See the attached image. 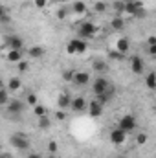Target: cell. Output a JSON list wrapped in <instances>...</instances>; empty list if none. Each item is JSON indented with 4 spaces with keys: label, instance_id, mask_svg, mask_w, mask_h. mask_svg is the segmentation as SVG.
Listing matches in <instances>:
<instances>
[{
    "label": "cell",
    "instance_id": "6da1fadb",
    "mask_svg": "<svg viewBox=\"0 0 156 158\" xmlns=\"http://www.w3.org/2000/svg\"><path fill=\"white\" fill-rule=\"evenodd\" d=\"M97 31H99V28L96 26V22H92V20H83L81 24H79L77 28V35L79 39H94L96 35H97Z\"/></svg>",
    "mask_w": 156,
    "mask_h": 158
},
{
    "label": "cell",
    "instance_id": "7a4b0ae2",
    "mask_svg": "<svg viewBox=\"0 0 156 158\" xmlns=\"http://www.w3.org/2000/svg\"><path fill=\"white\" fill-rule=\"evenodd\" d=\"M88 50V42L84 39H79V37H76V39H70L68 42H66V52L70 53V55H79V53H84Z\"/></svg>",
    "mask_w": 156,
    "mask_h": 158
},
{
    "label": "cell",
    "instance_id": "3957f363",
    "mask_svg": "<svg viewBox=\"0 0 156 158\" xmlns=\"http://www.w3.org/2000/svg\"><path fill=\"white\" fill-rule=\"evenodd\" d=\"M9 142H11V145H13L17 151H28V149H30V138H28L24 132H15V134H11Z\"/></svg>",
    "mask_w": 156,
    "mask_h": 158
},
{
    "label": "cell",
    "instance_id": "277c9868",
    "mask_svg": "<svg viewBox=\"0 0 156 158\" xmlns=\"http://www.w3.org/2000/svg\"><path fill=\"white\" fill-rule=\"evenodd\" d=\"M0 53H2V57L7 63H18V61L24 59V52H20V50H9L6 44L0 48Z\"/></svg>",
    "mask_w": 156,
    "mask_h": 158
},
{
    "label": "cell",
    "instance_id": "5b68a950",
    "mask_svg": "<svg viewBox=\"0 0 156 158\" xmlns=\"http://www.w3.org/2000/svg\"><path fill=\"white\" fill-rule=\"evenodd\" d=\"M110 50L121 53L123 57H127V53H129V50H130V40L127 39V37H116L114 42H112V48H110Z\"/></svg>",
    "mask_w": 156,
    "mask_h": 158
},
{
    "label": "cell",
    "instance_id": "8992f818",
    "mask_svg": "<svg viewBox=\"0 0 156 158\" xmlns=\"http://www.w3.org/2000/svg\"><path fill=\"white\" fill-rule=\"evenodd\" d=\"M24 109H26V103L22 99H9L7 105H6V110H7L9 116H18V114L24 112Z\"/></svg>",
    "mask_w": 156,
    "mask_h": 158
},
{
    "label": "cell",
    "instance_id": "52a82bcc",
    "mask_svg": "<svg viewBox=\"0 0 156 158\" xmlns=\"http://www.w3.org/2000/svg\"><path fill=\"white\" fill-rule=\"evenodd\" d=\"M136 125H138V123H136V118H134L132 114H125V116H121L119 121H117V127H119L121 131H125L127 134L132 132V131L136 129Z\"/></svg>",
    "mask_w": 156,
    "mask_h": 158
},
{
    "label": "cell",
    "instance_id": "ba28073f",
    "mask_svg": "<svg viewBox=\"0 0 156 158\" xmlns=\"http://www.w3.org/2000/svg\"><path fill=\"white\" fill-rule=\"evenodd\" d=\"M4 44H6L9 50H20V52H24V40H22V37H18V35H15V33L6 35V37H4Z\"/></svg>",
    "mask_w": 156,
    "mask_h": 158
},
{
    "label": "cell",
    "instance_id": "9c48e42d",
    "mask_svg": "<svg viewBox=\"0 0 156 158\" xmlns=\"http://www.w3.org/2000/svg\"><path fill=\"white\" fill-rule=\"evenodd\" d=\"M103 109H105V105H103L97 98H94V99L88 101V105H86V112H88L92 118H99V116L103 114Z\"/></svg>",
    "mask_w": 156,
    "mask_h": 158
},
{
    "label": "cell",
    "instance_id": "30bf717a",
    "mask_svg": "<svg viewBox=\"0 0 156 158\" xmlns=\"http://www.w3.org/2000/svg\"><path fill=\"white\" fill-rule=\"evenodd\" d=\"M109 86H110L109 79L103 77V76H97V77L94 79V83H92V92H94V94H96V98H97V96H101Z\"/></svg>",
    "mask_w": 156,
    "mask_h": 158
},
{
    "label": "cell",
    "instance_id": "8fae6325",
    "mask_svg": "<svg viewBox=\"0 0 156 158\" xmlns=\"http://www.w3.org/2000/svg\"><path fill=\"white\" fill-rule=\"evenodd\" d=\"M129 66H130V72L136 74V76H142L143 74V68H145L143 59L140 55H130L129 57Z\"/></svg>",
    "mask_w": 156,
    "mask_h": 158
},
{
    "label": "cell",
    "instance_id": "7c38bea8",
    "mask_svg": "<svg viewBox=\"0 0 156 158\" xmlns=\"http://www.w3.org/2000/svg\"><path fill=\"white\" fill-rule=\"evenodd\" d=\"M72 83L76 86H86V85H90V74L86 70H76L74 77H72Z\"/></svg>",
    "mask_w": 156,
    "mask_h": 158
},
{
    "label": "cell",
    "instance_id": "4fadbf2b",
    "mask_svg": "<svg viewBox=\"0 0 156 158\" xmlns=\"http://www.w3.org/2000/svg\"><path fill=\"white\" fill-rule=\"evenodd\" d=\"M127 132L125 131H121L119 127H116V129H112L110 131V134H109V138H110V142L114 143V145H123L125 142H127Z\"/></svg>",
    "mask_w": 156,
    "mask_h": 158
},
{
    "label": "cell",
    "instance_id": "5bb4252c",
    "mask_svg": "<svg viewBox=\"0 0 156 158\" xmlns=\"http://www.w3.org/2000/svg\"><path fill=\"white\" fill-rule=\"evenodd\" d=\"M86 105H88V101H86L84 96H76V98H72L70 110H74V112H84L86 110Z\"/></svg>",
    "mask_w": 156,
    "mask_h": 158
},
{
    "label": "cell",
    "instance_id": "9a60e30c",
    "mask_svg": "<svg viewBox=\"0 0 156 158\" xmlns=\"http://www.w3.org/2000/svg\"><path fill=\"white\" fill-rule=\"evenodd\" d=\"M70 103H72V94L66 92V90H63L57 96V107H59V110H68L70 109Z\"/></svg>",
    "mask_w": 156,
    "mask_h": 158
},
{
    "label": "cell",
    "instance_id": "2e32d148",
    "mask_svg": "<svg viewBox=\"0 0 156 158\" xmlns=\"http://www.w3.org/2000/svg\"><path fill=\"white\" fill-rule=\"evenodd\" d=\"M9 94H15V92H18V90H22V79L18 77V76H15V77H9V83H7V88H6Z\"/></svg>",
    "mask_w": 156,
    "mask_h": 158
},
{
    "label": "cell",
    "instance_id": "e0dca14e",
    "mask_svg": "<svg viewBox=\"0 0 156 158\" xmlns=\"http://www.w3.org/2000/svg\"><path fill=\"white\" fill-rule=\"evenodd\" d=\"M86 9H88L86 7V2H83V0H74L72 2V11L76 15H79V17L81 15H86Z\"/></svg>",
    "mask_w": 156,
    "mask_h": 158
},
{
    "label": "cell",
    "instance_id": "ac0fdd59",
    "mask_svg": "<svg viewBox=\"0 0 156 158\" xmlns=\"http://www.w3.org/2000/svg\"><path fill=\"white\" fill-rule=\"evenodd\" d=\"M125 26H127V20H125V19H121L119 15L114 17V19L110 20V28H112V31H123V30H125Z\"/></svg>",
    "mask_w": 156,
    "mask_h": 158
},
{
    "label": "cell",
    "instance_id": "d6986e66",
    "mask_svg": "<svg viewBox=\"0 0 156 158\" xmlns=\"http://www.w3.org/2000/svg\"><path fill=\"white\" fill-rule=\"evenodd\" d=\"M26 53H28L31 59H40V57H44L46 50H44L42 46H31L30 50H26Z\"/></svg>",
    "mask_w": 156,
    "mask_h": 158
},
{
    "label": "cell",
    "instance_id": "ffe728a7",
    "mask_svg": "<svg viewBox=\"0 0 156 158\" xmlns=\"http://www.w3.org/2000/svg\"><path fill=\"white\" fill-rule=\"evenodd\" d=\"M55 17H57V20H66L68 19V4H61L59 9L55 11Z\"/></svg>",
    "mask_w": 156,
    "mask_h": 158
},
{
    "label": "cell",
    "instance_id": "44dd1931",
    "mask_svg": "<svg viewBox=\"0 0 156 158\" xmlns=\"http://www.w3.org/2000/svg\"><path fill=\"white\" fill-rule=\"evenodd\" d=\"M145 85H147V88H149V90H154V88H156V76H154V72H149V74L145 76Z\"/></svg>",
    "mask_w": 156,
    "mask_h": 158
},
{
    "label": "cell",
    "instance_id": "7402d4cb",
    "mask_svg": "<svg viewBox=\"0 0 156 158\" xmlns=\"http://www.w3.org/2000/svg\"><path fill=\"white\" fill-rule=\"evenodd\" d=\"M92 68H94V70H96V72L101 76L103 72H107V68H109V66H107V63H105V61H94Z\"/></svg>",
    "mask_w": 156,
    "mask_h": 158
},
{
    "label": "cell",
    "instance_id": "603a6c76",
    "mask_svg": "<svg viewBox=\"0 0 156 158\" xmlns=\"http://www.w3.org/2000/svg\"><path fill=\"white\" fill-rule=\"evenodd\" d=\"M33 109V114L37 116V118H42V116H48V110H46V107L44 105H40V103H37L35 107H31Z\"/></svg>",
    "mask_w": 156,
    "mask_h": 158
},
{
    "label": "cell",
    "instance_id": "cb8c5ba5",
    "mask_svg": "<svg viewBox=\"0 0 156 158\" xmlns=\"http://www.w3.org/2000/svg\"><path fill=\"white\" fill-rule=\"evenodd\" d=\"M24 103H26V105H30V107H35V105L39 103V99H37V94H33V92L26 94V99H24Z\"/></svg>",
    "mask_w": 156,
    "mask_h": 158
},
{
    "label": "cell",
    "instance_id": "d4e9b609",
    "mask_svg": "<svg viewBox=\"0 0 156 158\" xmlns=\"http://www.w3.org/2000/svg\"><path fill=\"white\" fill-rule=\"evenodd\" d=\"M50 127H51V119L48 118V116H42V118H39V129L46 131V129H50Z\"/></svg>",
    "mask_w": 156,
    "mask_h": 158
},
{
    "label": "cell",
    "instance_id": "484cf974",
    "mask_svg": "<svg viewBox=\"0 0 156 158\" xmlns=\"http://www.w3.org/2000/svg\"><path fill=\"white\" fill-rule=\"evenodd\" d=\"M94 11H96V13H105V11H107V4H105L103 0H96V2H94Z\"/></svg>",
    "mask_w": 156,
    "mask_h": 158
},
{
    "label": "cell",
    "instance_id": "4316f807",
    "mask_svg": "<svg viewBox=\"0 0 156 158\" xmlns=\"http://www.w3.org/2000/svg\"><path fill=\"white\" fill-rule=\"evenodd\" d=\"M9 20H11V17L7 15V11H6V7H4V6L0 4V22H2V24H7Z\"/></svg>",
    "mask_w": 156,
    "mask_h": 158
},
{
    "label": "cell",
    "instance_id": "83f0119b",
    "mask_svg": "<svg viewBox=\"0 0 156 158\" xmlns=\"http://www.w3.org/2000/svg\"><path fill=\"white\" fill-rule=\"evenodd\" d=\"M7 101H9V92L4 88V90H0V107H6Z\"/></svg>",
    "mask_w": 156,
    "mask_h": 158
},
{
    "label": "cell",
    "instance_id": "f1b7e54d",
    "mask_svg": "<svg viewBox=\"0 0 156 158\" xmlns=\"http://www.w3.org/2000/svg\"><path fill=\"white\" fill-rule=\"evenodd\" d=\"M17 68H18V72H20V74H24V72H28V70H30V63L22 59V61H18V63H17Z\"/></svg>",
    "mask_w": 156,
    "mask_h": 158
},
{
    "label": "cell",
    "instance_id": "f546056e",
    "mask_svg": "<svg viewBox=\"0 0 156 158\" xmlns=\"http://www.w3.org/2000/svg\"><path fill=\"white\" fill-rule=\"evenodd\" d=\"M147 140H149L147 132H140V134L136 136V143H138V145H145V143H147Z\"/></svg>",
    "mask_w": 156,
    "mask_h": 158
},
{
    "label": "cell",
    "instance_id": "4dcf8cb0",
    "mask_svg": "<svg viewBox=\"0 0 156 158\" xmlns=\"http://www.w3.org/2000/svg\"><path fill=\"white\" fill-rule=\"evenodd\" d=\"M57 149H59L57 142H53V140H51V142H48V153H50V155H55V153H57Z\"/></svg>",
    "mask_w": 156,
    "mask_h": 158
},
{
    "label": "cell",
    "instance_id": "1f68e13d",
    "mask_svg": "<svg viewBox=\"0 0 156 158\" xmlns=\"http://www.w3.org/2000/svg\"><path fill=\"white\" fill-rule=\"evenodd\" d=\"M109 55H110V59H112V61H123V59H125L121 53H117V52H114V50H110V52H109Z\"/></svg>",
    "mask_w": 156,
    "mask_h": 158
},
{
    "label": "cell",
    "instance_id": "d6a6232c",
    "mask_svg": "<svg viewBox=\"0 0 156 158\" xmlns=\"http://www.w3.org/2000/svg\"><path fill=\"white\" fill-rule=\"evenodd\" d=\"M33 4H35V7H39V9H44V7H48L50 0H33Z\"/></svg>",
    "mask_w": 156,
    "mask_h": 158
},
{
    "label": "cell",
    "instance_id": "836d02e7",
    "mask_svg": "<svg viewBox=\"0 0 156 158\" xmlns=\"http://www.w3.org/2000/svg\"><path fill=\"white\" fill-rule=\"evenodd\" d=\"M72 77H74V72H72V70H68V72H63V79H64L66 83H72Z\"/></svg>",
    "mask_w": 156,
    "mask_h": 158
},
{
    "label": "cell",
    "instance_id": "e575fe53",
    "mask_svg": "<svg viewBox=\"0 0 156 158\" xmlns=\"http://www.w3.org/2000/svg\"><path fill=\"white\" fill-rule=\"evenodd\" d=\"M64 118H66V110H57V112H55V119L63 121Z\"/></svg>",
    "mask_w": 156,
    "mask_h": 158
},
{
    "label": "cell",
    "instance_id": "d590c367",
    "mask_svg": "<svg viewBox=\"0 0 156 158\" xmlns=\"http://www.w3.org/2000/svg\"><path fill=\"white\" fill-rule=\"evenodd\" d=\"M147 53L149 55H156V44H147Z\"/></svg>",
    "mask_w": 156,
    "mask_h": 158
},
{
    "label": "cell",
    "instance_id": "8d00e7d4",
    "mask_svg": "<svg viewBox=\"0 0 156 158\" xmlns=\"http://www.w3.org/2000/svg\"><path fill=\"white\" fill-rule=\"evenodd\" d=\"M28 158H44L42 155H39V153H30L28 155Z\"/></svg>",
    "mask_w": 156,
    "mask_h": 158
},
{
    "label": "cell",
    "instance_id": "74e56055",
    "mask_svg": "<svg viewBox=\"0 0 156 158\" xmlns=\"http://www.w3.org/2000/svg\"><path fill=\"white\" fill-rule=\"evenodd\" d=\"M147 44H156V37L154 35H151V37L147 39Z\"/></svg>",
    "mask_w": 156,
    "mask_h": 158
},
{
    "label": "cell",
    "instance_id": "f35d334b",
    "mask_svg": "<svg viewBox=\"0 0 156 158\" xmlns=\"http://www.w3.org/2000/svg\"><path fill=\"white\" fill-rule=\"evenodd\" d=\"M57 2H59V4H68L70 0H57Z\"/></svg>",
    "mask_w": 156,
    "mask_h": 158
},
{
    "label": "cell",
    "instance_id": "ab89813d",
    "mask_svg": "<svg viewBox=\"0 0 156 158\" xmlns=\"http://www.w3.org/2000/svg\"><path fill=\"white\" fill-rule=\"evenodd\" d=\"M6 86H4V83H2V79H0V90H4Z\"/></svg>",
    "mask_w": 156,
    "mask_h": 158
},
{
    "label": "cell",
    "instance_id": "60d3db41",
    "mask_svg": "<svg viewBox=\"0 0 156 158\" xmlns=\"http://www.w3.org/2000/svg\"><path fill=\"white\" fill-rule=\"evenodd\" d=\"M116 158H127V156H123V155H119V156H116Z\"/></svg>",
    "mask_w": 156,
    "mask_h": 158
},
{
    "label": "cell",
    "instance_id": "b9f144b4",
    "mask_svg": "<svg viewBox=\"0 0 156 158\" xmlns=\"http://www.w3.org/2000/svg\"><path fill=\"white\" fill-rule=\"evenodd\" d=\"M48 158H53V155H50V156H48Z\"/></svg>",
    "mask_w": 156,
    "mask_h": 158
}]
</instances>
